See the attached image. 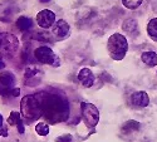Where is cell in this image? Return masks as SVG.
<instances>
[{"label":"cell","instance_id":"30bf717a","mask_svg":"<svg viewBox=\"0 0 157 142\" xmlns=\"http://www.w3.org/2000/svg\"><path fill=\"white\" fill-rule=\"evenodd\" d=\"M78 79H79V82L82 83L83 87L89 88L94 83V75L89 68H82L79 71V73H78Z\"/></svg>","mask_w":157,"mask_h":142},{"label":"cell","instance_id":"484cf974","mask_svg":"<svg viewBox=\"0 0 157 142\" xmlns=\"http://www.w3.org/2000/svg\"><path fill=\"white\" fill-rule=\"evenodd\" d=\"M42 3H48V2H50V0H40Z\"/></svg>","mask_w":157,"mask_h":142},{"label":"cell","instance_id":"7402d4cb","mask_svg":"<svg viewBox=\"0 0 157 142\" xmlns=\"http://www.w3.org/2000/svg\"><path fill=\"white\" fill-rule=\"evenodd\" d=\"M0 136H8V128L5 126H2L0 127Z\"/></svg>","mask_w":157,"mask_h":142},{"label":"cell","instance_id":"3957f363","mask_svg":"<svg viewBox=\"0 0 157 142\" xmlns=\"http://www.w3.org/2000/svg\"><path fill=\"white\" fill-rule=\"evenodd\" d=\"M20 113L24 118L29 121L38 120L43 114L42 105L35 96H25L20 103Z\"/></svg>","mask_w":157,"mask_h":142},{"label":"cell","instance_id":"8fae6325","mask_svg":"<svg viewBox=\"0 0 157 142\" xmlns=\"http://www.w3.org/2000/svg\"><path fill=\"white\" fill-rule=\"evenodd\" d=\"M131 102L132 105L136 106V107H146L148 106L150 103V98H148V94L143 91H137L135 92L132 96H131Z\"/></svg>","mask_w":157,"mask_h":142},{"label":"cell","instance_id":"6da1fadb","mask_svg":"<svg viewBox=\"0 0 157 142\" xmlns=\"http://www.w3.org/2000/svg\"><path fill=\"white\" fill-rule=\"evenodd\" d=\"M42 105L43 116L50 123H58L67 121L69 114V106L64 97L59 94L40 93L35 96Z\"/></svg>","mask_w":157,"mask_h":142},{"label":"cell","instance_id":"603a6c76","mask_svg":"<svg viewBox=\"0 0 157 142\" xmlns=\"http://www.w3.org/2000/svg\"><path fill=\"white\" fill-rule=\"evenodd\" d=\"M19 88H15V89H13L11 91V94H14V96H19Z\"/></svg>","mask_w":157,"mask_h":142},{"label":"cell","instance_id":"7c38bea8","mask_svg":"<svg viewBox=\"0 0 157 142\" xmlns=\"http://www.w3.org/2000/svg\"><path fill=\"white\" fill-rule=\"evenodd\" d=\"M122 29L127 34L132 35V36H136V35H138V23L135 19H128V20H126L123 23Z\"/></svg>","mask_w":157,"mask_h":142},{"label":"cell","instance_id":"2e32d148","mask_svg":"<svg viewBox=\"0 0 157 142\" xmlns=\"http://www.w3.org/2000/svg\"><path fill=\"white\" fill-rule=\"evenodd\" d=\"M17 27L23 32H27V30H30L33 28V21L27 17H20L17 20Z\"/></svg>","mask_w":157,"mask_h":142},{"label":"cell","instance_id":"5bb4252c","mask_svg":"<svg viewBox=\"0 0 157 142\" xmlns=\"http://www.w3.org/2000/svg\"><path fill=\"white\" fill-rule=\"evenodd\" d=\"M141 59L148 67H153V66H156V64H157V54L155 53V52H151V50L142 53Z\"/></svg>","mask_w":157,"mask_h":142},{"label":"cell","instance_id":"5b68a950","mask_svg":"<svg viewBox=\"0 0 157 142\" xmlns=\"http://www.w3.org/2000/svg\"><path fill=\"white\" fill-rule=\"evenodd\" d=\"M19 47L18 38L9 33H0V52L10 57L17 52Z\"/></svg>","mask_w":157,"mask_h":142},{"label":"cell","instance_id":"8992f818","mask_svg":"<svg viewBox=\"0 0 157 142\" xmlns=\"http://www.w3.org/2000/svg\"><path fill=\"white\" fill-rule=\"evenodd\" d=\"M34 56L36 58V60H39L43 64H52L53 66L54 62H58L57 57L54 56L53 50H52L49 47H39L35 49Z\"/></svg>","mask_w":157,"mask_h":142},{"label":"cell","instance_id":"4fadbf2b","mask_svg":"<svg viewBox=\"0 0 157 142\" xmlns=\"http://www.w3.org/2000/svg\"><path fill=\"white\" fill-rule=\"evenodd\" d=\"M8 122L11 126H17L19 133H24V125L21 122V117H20V113L19 112L13 111L10 113V116H9V118H8Z\"/></svg>","mask_w":157,"mask_h":142},{"label":"cell","instance_id":"7a4b0ae2","mask_svg":"<svg viewBox=\"0 0 157 142\" xmlns=\"http://www.w3.org/2000/svg\"><path fill=\"white\" fill-rule=\"evenodd\" d=\"M107 49L112 59L122 60L126 57V53L128 50V42L126 39V36L120 33L111 35L107 43Z\"/></svg>","mask_w":157,"mask_h":142},{"label":"cell","instance_id":"52a82bcc","mask_svg":"<svg viewBox=\"0 0 157 142\" xmlns=\"http://www.w3.org/2000/svg\"><path fill=\"white\" fill-rule=\"evenodd\" d=\"M15 84V75L10 72L0 73V94H8Z\"/></svg>","mask_w":157,"mask_h":142},{"label":"cell","instance_id":"ffe728a7","mask_svg":"<svg viewBox=\"0 0 157 142\" xmlns=\"http://www.w3.org/2000/svg\"><path fill=\"white\" fill-rule=\"evenodd\" d=\"M56 142H73V137H72V135L65 133V135L59 136V137L56 140Z\"/></svg>","mask_w":157,"mask_h":142},{"label":"cell","instance_id":"e0dca14e","mask_svg":"<svg viewBox=\"0 0 157 142\" xmlns=\"http://www.w3.org/2000/svg\"><path fill=\"white\" fill-rule=\"evenodd\" d=\"M147 33L151 39L157 42V18H153L152 20H150L147 25Z\"/></svg>","mask_w":157,"mask_h":142},{"label":"cell","instance_id":"d4e9b609","mask_svg":"<svg viewBox=\"0 0 157 142\" xmlns=\"http://www.w3.org/2000/svg\"><path fill=\"white\" fill-rule=\"evenodd\" d=\"M4 67H5V64L3 63V60H2V59H0V69H3Z\"/></svg>","mask_w":157,"mask_h":142},{"label":"cell","instance_id":"ba28073f","mask_svg":"<svg viewBox=\"0 0 157 142\" xmlns=\"http://www.w3.org/2000/svg\"><path fill=\"white\" fill-rule=\"evenodd\" d=\"M36 21L39 24V27H42L44 29L50 28L52 25H54L56 23V15L54 13L49 10V9H44L42 11H39L36 14Z\"/></svg>","mask_w":157,"mask_h":142},{"label":"cell","instance_id":"cb8c5ba5","mask_svg":"<svg viewBox=\"0 0 157 142\" xmlns=\"http://www.w3.org/2000/svg\"><path fill=\"white\" fill-rule=\"evenodd\" d=\"M3 122H4V118H3V116L0 114V127H2V126H4V125H3Z\"/></svg>","mask_w":157,"mask_h":142},{"label":"cell","instance_id":"ac0fdd59","mask_svg":"<svg viewBox=\"0 0 157 142\" xmlns=\"http://www.w3.org/2000/svg\"><path fill=\"white\" fill-rule=\"evenodd\" d=\"M35 131L39 136H47L49 133V126L44 122H40L35 126Z\"/></svg>","mask_w":157,"mask_h":142},{"label":"cell","instance_id":"44dd1931","mask_svg":"<svg viewBox=\"0 0 157 142\" xmlns=\"http://www.w3.org/2000/svg\"><path fill=\"white\" fill-rule=\"evenodd\" d=\"M39 71L36 69V68H34V67H30V68H27L25 69V78H30V77H34L36 73H38Z\"/></svg>","mask_w":157,"mask_h":142},{"label":"cell","instance_id":"d6986e66","mask_svg":"<svg viewBox=\"0 0 157 142\" xmlns=\"http://www.w3.org/2000/svg\"><path fill=\"white\" fill-rule=\"evenodd\" d=\"M143 0H122V4L127 8V9H137Z\"/></svg>","mask_w":157,"mask_h":142},{"label":"cell","instance_id":"9a60e30c","mask_svg":"<svg viewBox=\"0 0 157 142\" xmlns=\"http://www.w3.org/2000/svg\"><path fill=\"white\" fill-rule=\"evenodd\" d=\"M140 127H141L140 122H137L135 120H129L122 126V133L127 135V133H131V132H136V131L140 130Z\"/></svg>","mask_w":157,"mask_h":142},{"label":"cell","instance_id":"9c48e42d","mask_svg":"<svg viewBox=\"0 0 157 142\" xmlns=\"http://www.w3.org/2000/svg\"><path fill=\"white\" fill-rule=\"evenodd\" d=\"M69 34V24L60 19L58 21L54 23L53 25V35L57 38V39H63Z\"/></svg>","mask_w":157,"mask_h":142},{"label":"cell","instance_id":"277c9868","mask_svg":"<svg viewBox=\"0 0 157 142\" xmlns=\"http://www.w3.org/2000/svg\"><path fill=\"white\" fill-rule=\"evenodd\" d=\"M82 109V116H83V121L88 128H93L97 126L99 121V112L96 106H93L92 103L88 102H82L81 105Z\"/></svg>","mask_w":157,"mask_h":142}]
</instances>
